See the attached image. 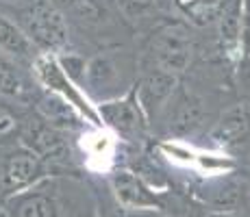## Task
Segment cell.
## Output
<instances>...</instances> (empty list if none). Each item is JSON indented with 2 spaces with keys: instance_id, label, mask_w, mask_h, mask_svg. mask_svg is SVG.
I'll use <instances>...</instances> for the list:
<instances>
[{
  "instance_id": "5b68a950",
  "label": "cell",
  "mask_w": 250,
  "mask_h": 217,
  "mask_svg": "<svg viewBox=\"0 0 250 217\" xmlns=\"http://www.w3.org/2000/svg\"><path fill=\"white\" fill-rule=\"evenodd\" d=\"M0 50L16 59H31L35 55V46L24 33V28L4 16H0Z\"/></svg>"
},
{
  "instance_id": "8992f818",
  "label": "cell",
  "mask_w": 250,
  "mask_h": 217,
  "mask_svg": "<svg viewBox=\"0 0 250 217\" xmlns=\"http://www.w3.org/2000/svg\"><path fill=\"white\" fill-rule=\"evenodd\" d=\"M100 118L122 135H131L139 128V111L128 100H118V102H107L100 107Z\"/></svg>"
},
{
  "instance_id": "7c38bea8",
  "label": "cell",
  "mask_w": 250,
  "mask_h": 217,
  "mask_svg": "<svg viewBox=\"0 0 250 217\" xmlns=\"http://www.w3.org/2000/svg\"><path fill=\"white\" fill-rule=\"evenodd\" d=\"M83 148L85 152L89 154L91 161H100V165H107L111 161V154H113V141L107 133H94L83 137Z\"/></svg>"
},
{
  "instance_id": "9c48e42d",
  "label": "cell",
  "mask_w": 250,
  "mask_h": 217,
  "mask_svg": "<svg viewBox=\"0 0 250 217\" xmlns=\"http://www.w3.org/2000/svg\"><path fill=\"white\" fill-rule=\"evenodd\" d=\"M87 83L94 89H111V85L118 80V70L111 63L109 57H96L87 65Z\"/></svg>"
},
{
  "instance_id": "d6986e66",
  "label": "cell",
  "mask_w": 250,
  "mask_h": 217,
  "mask_svg": "<svg viewBox=\"0 0 250 217\" xmlns=\"http://www.w3.org/2000/svg\"><path fill=\"white\" fill-rule=\"evenodd\" d=\"M239 35H242L244 48L250 55V0L244 2V11H242V20H239Z\"/></svg>"
},
{
  "instance_id": "ffe728a7",
  "label": "cell",
  "mask_w": 250,
  "mask_h": 217,
  "mask_svg": "<svg viewBox=\"0 0 250 217\" xmlns=\"http://www.w3.org/2000/svg\"><path fill=\"white\" fill-rule=\"evenodd\" d=\"M11 126H13L11 118H7V115H2V118H0V133H4V130H9Z\"/></svg>"
},
{
  "instance_id": "2e32d148",
  "label": "cell",
  "mask_w": 250,
  "mask_h": 217,
  "mask_svg": "<svg viewBox=\"0 0 250 217\" xmlns=\"http://www.w3.org/2000/svg\"><path fill=\"white\" fill-rule=\"evenodd\" d=\"M198 124V107L189 102H183V107L179 109V115H176V126L187 130V128H194Z\"/></svg>"
},
{
  "instance_id": "5bb4252c",
  "label": "cell",
  "mask_w": 250,
  "mask_h": 217,
  "mask_svg": "<svg viewBox=\"0 0 250 217\" xmlns=\"http://www.w3.org/2000/svg\"><path fill=\"white\" fill-rule=\"evenodd\" d=\"M194 163H198L200 172H207V174H222L224 170L233 167V161L218 157V154H196Z\"/></svg>"
},
{
  "instance_id": "7a4b0ae2",
  "label": "cell",
  "mask_w": 250,
  "mask_h": 217,
  "mask_svg": "<svg viewBox=\"0 0 250 217\" xmlns=\"http://www.w3.org/2000/svg\"><path fill=\"white\" fill-rule=\"evenodd\" d=\"M35 72L37 76L42 79V83L48 85L50 89H55L57 94H61L65 100H70L72 104H74L76 109H81L85 115L91 119L94 124H100L98 122V113H94V111L89 109L87 100H83V96L76 91V87L70 83L68 74H65V70H61L59 63H57L55 59H50V57H37L35 59Z\"/></svg>"
},
{
  "instance_id": "30bf717a",
  "label": "cell",
  "mask_w": 250,
  "mask_h": 217,
  "mask_svg": "<svg viewBox=\"0 0 250 217\" xmlns=\"http://www.w3.org/2000/svg\"><path fill=\"white\" fill-rule=\"evenodd\" d=\"M246 126H248L246 115H244L242 111H230V113H227L220 119V124L213 128L211 137L220 143H229V141H235V139L242 137Z\"/></svg>"
},
{
  "instance_id": "8fae6325",
  "label": "cell",
  "mask_w": 250,
  "mask_h": 217,
  "mask_svg": "<svg viewBox=\"0 0 250 217\" xmlns=\"http://www.w3.org/2000/svg\"><path fill=\"white\" fill-rule=\"evenodd\" d=\"M24 91H26V85H24L22 74L16 70V65L0 57V94L9 98H20Z\"/></svg>"
},
{
  "instance_id": "44dd1931",
  "label": "cell",
  "mask_w": 250,
  "mask_h": 217,
  "mask_svg": "<svg viewBox=\"0 0 250 217\" xmlns=\"http://www.w3.org/2000/svg\"><path fill=\"white\" fill-rule=\"evenodd\" d=\"M0 2H7V4H31L33 0H0Z\"/></svg>"
},
{
  "instance_id": "4fadbf2b",
  "label": "cell",
  "mask_w": 250,
  "mask_h": 217,
  "mask_svg": "<svg viewBox=\"0 0 250 217\" xmlns=\"http://www.w3.org/2000/svg\"><path fill=\"white\" fill-rule=\"evenodd\" d=\"M26 141H28V146H31L33 150L40 152V154L55 152L57 148L61 146L59 135H57L55 130L46 128V126H37V128H33L31 133L26 135Z\"/></svg>"
},
{
  "instance_id": "9a60e30c",
  "label": "cell",
  "mask_w": 250,
  "mask_h": 217,
  "mask_svg": "<svg viewBox=\"0 0 250 217\" xmlns=\"http://www.w3.org/2000/svg\"><path fill=\"white\" fill-rule=\"evenodd\" d=\"M155 0H118V7L128 20H137V18L146 16L152 9Z\"/></svg>"
},
{
  "instance_id": "3957f363",
  "label": "cell",
  "mask_w": 250,
  "mask_h": 217,
  "mask_svg": "<svg viewBox=\"0 0 250 217\" xmlns=\"http://www.w3.org/2000/svg\"><path fill=\"white\" fill-rule=\"evenodd\" d=\"M189 39H187L183 28H166L159 35V39H157V61H159L163 72H167V74L183 72L189 63Z\"/></svg>"
},
{
  "instance_id": "e0dca14e",
  "label": "cell",
  "mask_w": 250,
  "mask_h": 217,
  "mask_svg": "<svg viewBox=\"0 0 250 217\" xmlns=\"http://www.w3.org/2000/svg\"><path fill=\"white\" fill-rule=\"evenodd\" d=\"M22 217H48V202L42 197H28L20 206Z\"/></svg>"
},
{
  "instance_id": "ba28073f",
  "label": "cell",
  "mask_w": 250,
  "mask_h": 217,
  "mask_svg": "<svg viewBox=\"0 0 250 217\" xmlns=\"http://www.w3.org/2000/svg\"><path fill=\"white\" fill-rule=\"evenodd\" d=\"M115 191H118V197L124 204H133V206L150 204V197H148L144 187L139 185V180L131 172H120L115 176Z\"/></svg>"
},
{
  "instance_id": "7402d4cb",
  "label": "cell",
  "mask_w": 250,
  "mask_h": 217,
  "mask_svg": "<svg viewBox=\"0 0 250 217\" xmlns=\"http://www.w3.org/2000/svg\"><path fill=\"white\" fill-rule=\"evenodd\" d=\"M181 2H183V4H187V2H189V4H191V7H194V4H196V2H203V0H181Z\"/></svg>"
},
{
  "instance_id": "277c9868",
  "label": "cell",
  "mask_w": 250,
  "mask_h": 217,
  "mask_svg": "<svg viewBox=\"0 0 250 217\" xmlns=\"http://www.w3.org/2000/svg\"><path fill=\"white\" fill-rule=\"evenodd\" d=\"M174 85H176L174 74H167V72H163V70L152 72V74H148L146 79L142 80V85H139V102L144 104V109L152 111L172 94Z\"/></svg>"
},
{
  "instance_id": "52a82bcc",
  "label": "cell",
  "mask_w": 250,
  "mask_h": 217,
  "mask_svg": "<svg viewBox=\"0 0 250 217\" xmlns=\"http://www.w3.org/2000/svg\"><path fill=\"white\" fill-rule=\"evenodd\" d=\"M37 174V158L35 154L31 152H18V154H11L4 165V182L13 189L18 187L26 185L35 178Z\"/></svg>"
},
{
  "instance_id": "ac0fdd59",
  "label": "cell",
  "mask_w": 250,
  "mask_h": 217,
  "mask_svg": "<svg viewBox=\"0 0 250 217\" xmlns=\"http://www.w3.org/2000/svg\"><path fill=\"white\" fill-rule=\"evenodd\" d=\"M163 150L170 154L172 161H179V163H194L196 161V154L191 150H187V148L179 146V143H166Z\"/></svg>"
},
{
  "instance_id": "6da1fadb",
  "label": "cell",
  "mask_w": 250,
  "mask_h": 217,
  "mask_svg": "<svg viewBox=\"0 0 250 217\" xmlns=\"http://www.w3.org/2000/svg\"><path fill=\"white\" fill-rule=\"evenodd\" d=\"M24 33L44 48H61L68 43V24L50 0H33L22 13Z\"/></svg>"
}]
</instances>
